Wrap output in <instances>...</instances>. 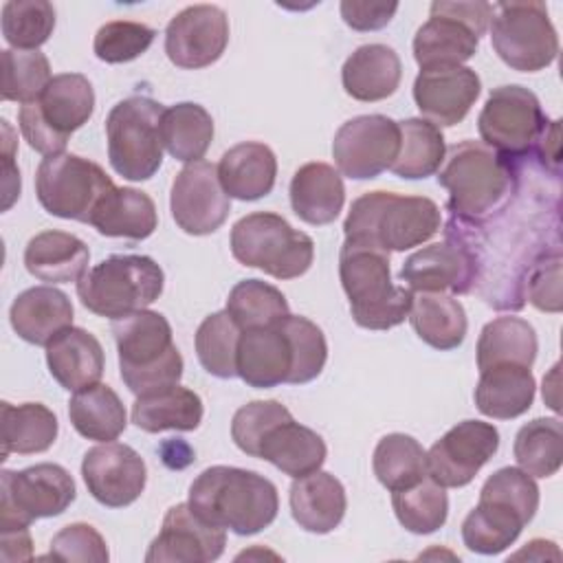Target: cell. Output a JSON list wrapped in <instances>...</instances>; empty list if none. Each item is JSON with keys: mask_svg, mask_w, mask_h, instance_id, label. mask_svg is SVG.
I'll use <instances>...</instances> for the list:
<instances>
[{"mask_svg": "<svg viewBox=\"0 0 563 563\" xmlns=\"http://www.w3.org/2000/svg\"><path fill=\"white\" fill-rule=\"evenodd\" d=\"M216 167L220 185L229 198L251 202L268 196L275 187L277 158L264 143H238L222 154Z\"/></svg>", "mask_w": 563, "mask_h": 563, "instance_id": "cell-27", "label": "cell"}, {"mask_svg": "<svg viewBox=\"0 0 563 563\" xmlns=\"http://www.w3.org/2000/svg\"><path fill=\"white\" fill-rule=\"evenodd\" d=\"M484 277V262L477 235L471 224L449 220L446 238L411 253L400 279L411 292L466 295Z\"/></svg>", "mask_w": 563, "mask_h": 563, "instance_id": "cell-7", "label": "cell"}, {"mask_svg": "<svg viewBox=\"0 0 563 563\" xmlns=\"http://www.w3.org/2000/svg\"><path fill=\"white\" fill-rule=\"evenodd\" d=\"M548 123L537 95L517 84L493 88L477 117L482 143L519 163L534 154Z\"/></svg>", "mask_w": 563, "mask_h": 563, "instance_id": "cell-14", "label": "cell"}, {"mask_svg": "<svg viewBox=\"0 0 563 563\" xmlns=\"http://www.w3.org/2000/svg\"><path fill=\"white\" fill-rule=\"evenodd\" d=\"M499 431L484 420H464L451 427L427 451L429 477L442 488H462L497 453Z\"/></svg>", "mask_w": 563, "mask_h": 563, "instance_id": "cell-16", "label": "cell"}, {"mask_svg": "<svg viewBox=\"0 0 563 563\" xmlns=\"http://www.w3.org/2000/svg\"><path fill=\"white\" fill-rule=\"evenodd\" d=\"M51 559L79 561V563H106L110 559L106 539L90 523L64 526L51 541Z\"/></svg>", "mask_w": 563, "mask_h": 563, "instance_id": "cell-52", "label": "cell"}, {"mask_svg": "<svg viewBox=\"0 0 563 563\" xmlns=\"http://www.w3.org/2000/svg\"><path fill=\"white\" fill-rule=\"evenodd\" d=\"M90 224L106 238L145 240L158 227L156 205L141 189L114 187L92 211Z\"/></svg>", "mask_w": 563, "mask_h": 563, "instance_id": "cell-33", "label": "cell"}, {"mask_svg": "<svg viewBox=\"0 0 563 563\" xmlns=\"http://www.w3.org/2000/svg\"><path fill=\"white\" fill-rule=\"evenodd\" d=\"M477 46L479 37L464 22L431 2L429 20L413 35V59L420 70L462 66L477 53Z\"/></svg>", "mask_w": 563, "mask_h": 563, "instance_id": "cell-26", "label": "cell"}, {"mask_svg": "<svg viewBox=\"0 0 563 563\" xmlns=\"http://www.w3.org/2000/svg\"><path fill=\"white\" fill-rule=\"evenodd\" d=\"M372 466L376 479L387 490H405L429 477L427 451L407 433H387L378 440Z\"/></svg>", "mask_w": 563, "mask_h": 563, "instance_id": "cell-42", "label": "cell"}, {"mask_svg": "<svg viewBox=\"0 0 563 563\" xmlns=\"http://www.w3.org/2000/svg\"><path fill=\"white\" fill-rule=\"evenodd\" d=\"M231 253L242 266L260 268L275 279H295L312 266L314 242L286 218L255 211L233 224Z\"/></svg>", "mask_w": 563, "mask_h": 563, "instance_id": "cell-9", "label": "cell"}, {"mask_svg": "<svg viewBox=\"0 0 563 563\" xmlns=\"http://www.w3.org/2000/svg\"><path fill=\"white\" fill-rule=\"evenodd\" d=\"M112 334L119 352V372L134 396H143L169 385L183 376V356L174 345L172 325L165 314L136 310L112 321Z\"/></svg>", "mask_w": 563, "mask_h": 563, "instance_id": "cell-5", "label": "cell"}, {"mask_svg": "<svg viewBox=\"0 0 563 563\" xmlns=\"http://www.w3.org/2000/svg\"><path fill=\"white\" fill-rule=\"evenodd\" d=\"M77 497L73 475L53 462L0 473V532L62 515Z\"/></svg>", "mask_w": 563, "mask_h": 563, "instance_id": "cell-13", "label": "cell"}, {"mask_svg": "<svg viewBox=\"0 0 563 563\" xmlns=\"http://www.w3.org/2000/svg\"><path fill=\"white\" fill-rule=\"evenodd\" d=\"M528 301L543 312L561 310V255H541L528 275Z\"/></svg>", "mask_w": 563, "mask_h": 563, "instance_id": "cell-53", "label": "cell"}, {"mask_svg": "<svg viewBox=\"0 0 563 563\" xmlns=\"http://www.w3.org/2000/svg\"><path fill=\"white\" fill-rule=\"evenodd\" d=\"M81 477L88 493L108 508L130 506L141 497L147 482L143 457L128 444L101 442L86 451Z\"/></svg>", "mask_w": 563, "mask_h": 563, "instance_id": "cell-19", "label": "cell"}, {"mask_svg": "<svg viewBox=\"0 0 563 563\" xmlns=\"http://www.w3.org/2000/svg\"><path fill=\"white\" fill-rule=\"evenodd\" d=\"M73 303L55 286H33L20 292L9 310L11 328L31 345H48L62 330L73 325Z\"/></svg>", "mask_w": 563, "mask_h": 563, "instance_id": "cell-24", "label": "cell"}, {"mask_svg": "<svg viewBox=\"0 0 563 563\" xmlns=\"http://www.w3.org/2000/svg\"><path fill=\"white\" fill-rule=\"evenodd\" d=\"M68 418L79 435L95 442H112L128 427V413L119 394L103 383L75 391L68 402Z\"/></svg>", "mask_w": 563, "mask_h": 563, "instance_id": "cell-39", "label": "cell"}, {"mask_svg": "<svg viewBox=\"0 0 563 563\" xmlns=\"http://www.w3.org/2000/svg\"><path fill=\"white\" fill-rule=\"evenodd\" d=\"M288 501L292 519L299 528L312 534L332 532L343 521L347 508L343 484L321 468L303 477H295Z\"/></svg>", "mask_w": 563, "mask_h": 563, "instance_id": "cell-25", "label": "cell"}, {"mask_svg": "<svg viewBox=\"0 0 563 563\" xmlns=\"http://www.w3.org/2000/svg\"><path fill=\"white\" fill-rule=\"evenodd\" d=\"M189 508L205 521L240 537L268 528L279 510L277 488L255 471L209 466L189 486Z\"/></svg>", "mask_w": 563, "mask_h": 563, "instance_id": "cell-2", "label": "cell"}, {"mask_svg": "<svg viewBox=\"0 0 563 563\" xmlns=\"http://www.w3.org/2000/svg\"><path fill=\"white\" fill-rule=\"evenodd\" d=\"M440 11L457 18L460 22H464L477 37H482L488 31L490 18H493V4L490 2H449V0H435L433 2Z\"/></svg>", "mask_w": 563, "mask_h": 563, "instance_id": "cell-55", "label": "cell"}, {"mask_svg": "<svg viewBox=\"0 0 563 563\" xmlns=\"http://www.w3.org/2000/svg\"><path fill=\"white\" fill-rule=\"evenodd\" d=\"M114 189L112 178L77 154L44 156L35 172V196L42 209L55 218L88 222L101 198Z\"/></svg>", "mask_w": 563, "mask_h": 563, "instance_id": "cell-12", "label": "cell"}, {"mask_svg": "<svg viewBox=\"0 0 563 563\" xmlns=\"http://www.w3.org/2000/svg\"><path fill=\"white\" fill-rule=\"evenodd\" d=\"M282 325L290 336L295 354L290 385H303L314 380L323 372L328 361V343L321 328L299 314H288L286 319H282Z\"/></svg>", "mask_w": 563, "mask_h": 563, "instance_id": "cell-49", "label": "cell"}, {"mask_svg": "<svg viewBox=\"0 0 563 563\" xmlns=\"http://www.w3.org/2000/svg\"><path fill=\"white\" fill-rule=\"evenodd\" d=\"M391 506L400 526L413 534L435 532L449 515V497L431 477H424L411 488L394 490Z\"/></svg>", "mask_w": 563, "mask_h": 563, "instance_id": "cell-46", "label": "cell"}, {"mask_svg": "<svg viewBox=\"0 0 563 563\" xmlns=\"http://www.w3.org/2000/svg\"><path fill=\"white\" fill-rule=\"evenodd\" d=\"M59 433L57 416L42 402H2V455H33L48 451Z\"/></svg>", "mask_w": 563, "mask_h": 563, "instance_id": "cell-38", "label": "cell"}, {"mask_svg": "<svg viewBox=\"0 0 563 563\" xmlns=\"http://www.w3.org/2000/svg\"><path fill=\"white\" fill-rule=\"evenodd\" d=\"M402 77L398 53L385 44L358 46L341 68L345 92L356 101H380L396 92Z\"/></svg>", "mask_w": 563, "mask_h": 563, "instance_id": "cell-31", "label": "cell"}, {"mask_svg": "<svg viewBox=\"0 0 563 563\" xmlns=\"http://www.w3.org/2000/svg\"><path fill=\"white\" fill-rule=\"evenodd\" d=\"M161 141L169 156L180 163L202 161L213 141V119L200 103H174L163 110Z\"/></svg>", "mask_w": 563, "mask_h": 563, "instance_id": "cell-40", "label": "cell"}, {"mask_svg": "<svg viewBox=\"0 0 563 563\" xmlns=\"http://www.w3.org/2000/svg\"><path fill=\"white\" fill-rule=\"evenodd\" d=\"M521 471L532 477H552L563 464V427L559 418H534L523 424L512 444Z\"/></svg>", "mask_w": 563, "mask_h": 563, "instance_id": "cell-43", "label": "cell"}, {"mask_svg": "<svg viewBox=\"0 0 563 563\" xmlns=\"http://www.w3.org/2000/svg\"><path fill=\"white\" fill-rule=\"evenodd\" d=\"M163 103L145 95H132L108 112V161L125 180H147L163 165L161 117Z\"/></svg>", "mask_w": 563, "mask_h": 563, "instance_id": "cell-10", "label": "cell"}, {"mask_svg": "<svg viewBox=\"0 0 563 563\" xmlns=\"http://www.w3.org/2000/svg\"><path fill=\"white\" fill-rule=\"evenodd\" d=\"M53 79L48 57L40 51H2V99L18 101L22 106L42 97L44 88Z\"/></svg>", "mask_w": 563, "mask_h": 563, "instance_id": "cell-48", "label": "cell"}, {"mask_svg": "<svg viewBox=\"0 0 563 563\" xmlns=\"http://www.w3.org/2000/svg\"><path fill=\"white\" fill-rule=\"evenodd\" d=\"M224 310L240 330L275 325L290 314L284 292L262 279L238 282L227 297Z\"/></svg>", "mask_w": 563, "mask_h": 563, "instance_id": "cell-44", "label": "cell"}, {"mask_svg": "<svg viewBox=\"0 0 563 563\" xmlns=\"http://www.w3.org/2000/svg\"><path fill=\"white\" fill-rule=\"evenodd\" d=\"M288 418H292V413L279 400H253L233 413L231 438L242 453L257 457L266 431Z\"/></svg>", "mask_w": 563, "mask_h": 563, "instance_id": "cell-51", "label": "cell"}, {"mask_svg": "<svg viewBox=\"0 0 563 563\" xmlns=\"http://www.w3.org/2000/svg\"><path fill=\"white\" fill-rule=\"evenodd\" d=\"M325 455L328 449L323 438L310 427L295 422V418L271 427L257 449V457L271 462L292 479L319 471L325 462Z\"/></svg>", "mask_w": 563, "mask_h": 563, "instance_id": "cell-29", "label": "cell"}, {"mask_svg": "<svg viewBox=\"0 0 563 563\" xmlns=\"http://www.w3.org/2000/svg\"><path fill=\"white\" fill-rule=\"evenodd\" d=\"M339 277L356 325L389 330L409 317L413 292L391 282L387 251L345 240L339 253Z\"/></svg>", "mask_w": 563, "mask_h": 563, "instance_id": "cell-4", "label": "cell"}, {"mask_svg": "<svg viewBox=\"0 0 563 563\" xmlns=\"http://www.w3.org/2000/svg\"><path fill=\"white\" fill-rule=\"evenodd\" d=\"M165 286L163 268L147 255H110L77 282L84 308L106 319H123L154 303Z\"/></svg>", "mask_w": 563, "mask_h": 563, "instance_id": "cell-6", "label": "cell"}, {"mask_svg": "<svg viewBox=\"0 0 563 563\" xmlns=\"http://www.w3.org/2000/svg\"><path fill=\"white\" fill-rule=\"evenodd\" d=\"M482 92L479 75L468 66H438L420 70L413 81V101L433 125H457Z\"/></svg>", "mask_w": 563, "mask_h": 563, "instance_id": "cell-21", "label": "cell"}, {"mask_svg": "<svg viewBox=\"0 0 563 563\" xmlns=\"http://www.w3.org/2000/svg\"><path fill=\"white\" fill-rule=\"evenodd\" d=\"M2 123V158H4V180H2V189H4V202L2 209L7 211L15 198L20 196V169L13 167V156H15V141H13V130L9 125L7 119L0 121Z\"/></svg>", "mask_w": 563, "mask_h": 563, "instance_id": "cell-56", "label": "cell"}, {"mask_svg": "<svg viewBox=\"0 0 563 563\" xmlns=\"http://www.w3.org/2000/svg\"><path fill=\"white\" fill-rule=\"evenodd\" d=\"M31 556H33V541H31L29 528L0 532V559L4 563L26 561Z\"/></svg>", "mask_w": 563, "mask_h": 563, "instance_id": "cell-57", "label": "cell"}, {"mask_svg": "<svg viewBox=\"0 0 563 563\" xmlns=\"http://www.w3.org/2000/svg\"><path fill=\"white\" fill-rule=\"evenodd\" d=\"M488 29L497 57L512 70L537 73L559 55V35L543 2L493 4Z\"/></svg>", "mask_w": 563, "mask_h": 563, "instance_id": "cell-11", "label": "cell"}, {"mask_svg": "<svg viewBox=\"0 0 563 563\" xmlns=\"http://www.w3.org/2000/svg\"><path fill=\"white\" fill-rule=\"evenodd\" d=\"M229 44V18L216 4H191L176 13L165 29V53L185 70L218 62Z\"/></svg>", "mask_w": 563, "mask_h": 563, "instance_id": "cell-18", "label": "cell"}, {"mask_svg": "<svg viewBox=\"0 0 563 563\" xmlns=\"http://www.w3.org/2000/svg\"><path fill=\"white\" fill-rule=\"evenodd\" d=\"M537 383L530 367L495 365L479 372L475 405L479 413L495 420H510L526 413L534 402Z\"/></svg>", "mask_w": 563, "mask_h": 563, "instance_id": "cell-32", "label": "cell"}, {"mask_svg": "<svg viewBox=\"0 0 563 563\" xmlns=\"http://www.w3.org/2000/svg\"><path fill=\"white\" fill-rule=\"evenodd\" d=\"M295 354L282 321L266 328L242 330L238 343V376L255 389H271L288 383Z\"/></svg>", "mask_w": 563, "mask_h": 563, "instance_id": "cell-22", "label": "cell"}, {"mask_svg": "<svg viewBox=\"0 0 563 563\" xmlns=\"http://www.w3.org/2000/svg\"><path fill=\"white\" fill-rule=\"evenodd\" d=\"M242 330L227 310L202 319L196 330V354L200 365L216 378L238 376V343Z\"/></svg>", "mask_w": 563, "mask_h": 563, "instance_id": "cell-45", "label": "cell"}, {"mask_svg": "<svg viewBox=\"0 0 563 563\" xmlns=\"http://www.w3.org/2000/svg\"><path fill=\"white\" fill-rule=\"evenodd\" d=\"M55 29V9L46 0H9L2 4V35L18 51H37Z\"/></svg>", "mask_w": 563, "mask_h": 563, "instance_id": "cell-47", "label": "cell"}, {"mask_svg": "<svg viewBox=\"0 0 563 563\" xmlns=\"http://www.w3.org/2000/svg\"><path fill=\"white\" fill-rule=\"evenodd\" d=\"M156 31L143 22L112 20L95 33L92 51L106 64H125L141 57L154 42Z\"/></svg>", "mask_w": 563, "mask_h": 563, "instance_id": "cell-50", "label": "cell"}, {"mask_svg": "<svg viewBox=\"0 0 563 563\" xmlns=\"http://www.w3.org/2000/svg\"><path fill=\"white\" fill-rule=\"evenodd\" d=\"M440 207L427 196L367 191L352 202L343 233L345 240L389 253L420 246L440 231Z\"/></svg>", "mask_w": 563, "mask_h": 563, "instance_id": "cell-3", "label": "cell"}, {"mask_svg": "<svg viewBox=\"0 0 563 563\" xmlns=\"http://www.w3.org/2000/svg\"><path fill=\"white\" fill-rule=\"evenodd\" d=\"M519 161H510L482 141L455 143L438 169V183L449 191L446 209L453 220L484 224L510 205L519 185Z\"/></svg>", "mask_w": 563, "mask_h": 563, "instance_id": "cell-1", "label": "cell"}, {"mask_svg": "<svg viewBox=\"0 0 563 563\" xmlns=\"http://www.w3.org/2000/svg\"><path fill=\"white\" fill-rule=\"evenodd\" d=\"M95 112V90L86 75L62 73L44 88L42 97L18 112L24 141L40 154H62L70 134Z\"/></svg>", "mask_w": 563, "mask_h": 563, "instance_id": "cell-8", "label": "cell"}, {"mask_svg": "<svg viewBox=\"0 0 563 563\" xmlns=\"http://www.w3.org/2000/svg\"><path fill=\"white\" fill-rule=\"evenodd\" d=\"M407 319L416 334L440 352L460 347L468 328L464 306L449 292H413Z\"/></svg>", "mask_w": 563, "mask_h": 563, "instance_id": "cell-35", "label": "cell"}, {"mask_svg": "<svg viewBox=\"0 0 563 563\" xmlns=\"http://www.w3.org/2000/svg\"><path fill=\"white\" fill-rule=\"evenodd\" d=\"M343 22L354 31H378L391 22L398 11V2H356L343 0L339 4Z\"/></svg>", "mask_w": 563, "mask_h": 563, "instance_id": "cell-54", "label": "cell"}, {"mask_svg": "<svg viewBox=\"0 0 563 563\" xmlns=\"http://www.w3.org/2000/svg\"><path fill=\"white\" fill-rule=\"evenodd\" d=\"M202 413L200 396L178 383L136 396L132 405V422L147 433L194 431L202 422Z\"/></svg>", "mask_w": 563, "mask_h": 563, "instance_id": "cell-34", "label": "cell"}, {"mask_svg": "<svg viewBox=\"0 0 563 563\" xmlns=\"http://www.w3.org/2000/svg\"><path fill=\"white\" fill-rule=\"evenodd\" d=\"M526 523L528 519L517 508L493 497H479L462 521V541L471 552L499 554L519 539Z\"/></svg>", "mask_w": 563, "mask_h": 563, "instance_id": "cell-36", "label": "cell"}, {"mask_svg": "<svg viewBox=\"0 0 563 563\" xmlns=\"http://www.w3.org/2000/svg\"><path fill=\"white\" fill-rule=\"evenodd\" d=\"M537 332L534 328L512 314L497 317L482 328L477 339V369L484 372L495 365H523L532 367L537 358Z\"/></svg>", "mask_w": 563, "mask_h": 563, "instance_id": "cell-37", "label": "cell"}, {"mask_svg": "<svg viewBox=\"0 0 563 563\" xmlns=\"http://www.w3.org/2000/svg\"><path fill=\"white\" fill-rule=\"evenodd\" d=\"M400 150L398 121L385 114H361L345 121L332 141L339 174L352 180H372L389 169Z\"/></svg>", "mask_w": 563, "mask_h": 563, "instance_id": "cell-15", "label": "cell"}, {"mask_svg": "<svg viewBox=\"0 0 563 563\" xmlns=\"http://www.w3.org/2000/svg\"><path fill=\"white\" fill-rule=\"evenodd\" d=\"M51 376L68 391L97 385L103 376L106 356L99 339L84 328H66L46 345Z\"/></svg>", "mask_w": 563, "mask_h": 563, "instance_id": "cell-23", "label": "cell"}, {"mask_svg": "<svg viewBox=\"0 0 563 563\" xmlns=\"http://www.w3.org/2000/svg\"><path fill=\"white\" fill-rule=\"evenodd\" d=\"M398 128L400 150L389 169L407 180L433 176L446 156V143L440 128L422 117L398 121Z\"/></svg>", "mask_w": 563, "mask_h": 563, "instance_id": "cell-41", "label": "cell"}, {"mask_svg": "<svg viewBox=\"0 0 563 563\" xmlns=\"http://www.w3.org/2000/svg\"><path fill=\"white\" fill-rule=\"evenodd\" d=\"M224 528L198 517L189 504H176L165 512L161 532L150 543L147 563H209L222 556Z\"/></svg>", "mask_w": 563, "mask_h": 563, "instance_id": "cell-20", "label": "cell"}, {"mask_svg": "<svg viewBox=\"0 0 563 563\" xmlns=\"http://www.w3.org/2000/svg\"><path fill=\"white\" fill-rule=\"evenodd\" d=\"M169 209L178 229L189 235L218 231L231 211V198L220 185L218 167L209 161L187 163L174 178Z\"/></svg>", "mask_w": 563, "mask_h": 563, "instance_id": "cell-17", "label": "cell"}, {"mask_svg": "<svg viewBox=\"0 0 563 563\" xmlns=\"http://www.w3.org/2000/svg\"><path fill=\"white\" fill-rule=\"evenodd\" d=\"M90 262L84 240L66 231H42L33 235L24 249L26 271L46 284L79 282Z\"/></svg>", "mask_w": 563, "mask_h": 563, "instance_id": "cell-28", "label": "cell"}, {"mask_svg": "<svg viewBox=\"0 0 563 563\" xmlns=\"http://www.w3.org/2000/svg\"><path fill=\"white\" fill-rule=\"evenodd\" d=\"M345 202V187L339 169L328 163H306L290 180V207L308 224L321 227L336 220Z\"/></svg>", "mask_w": 563, "mask_h": 563, "instance_id": "cell-30", "label": "cell"}]
</instances>
